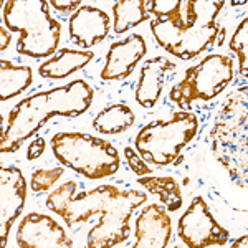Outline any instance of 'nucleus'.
<instances>
[{
  "mask_svg": "<svg viewBox=\"0 0 248 248\" xmlns=\"http://www.w3.org/2000/svg\"><path fill=\"white\" fill-rule=\"evenodd\" d=\"M147 201L144 192L101 186L77 194V182L70 181L53 190L46 207L65 220L68 227L86 222L99 215V223L88 233L86 247L109 248L126 242L129 237V218L141 203Z\"/></svg>",
  "mask_w": 248,
  "mask_h": 248,
  "instance_id": "1",
  "label": "nucleus"
},
{
  "mask_svg": "<svg viewBox=\"0 0 248 248\" xmlns=\"http://www.w3.org/2000/svg\"><path fill=\"white\" fill-rule=\"evenodd\" d=\"M93 96V88L85 79H75L70 85L22 99L9 114L7 127L2 131L0 151L15 153L23 141L37 134L40 127L53 116L75 118L83 114L91 106Z\"/></svg>",
  "mask_w": 248,
  "mask_h": 248,
  "instance_id": "2",
  "label": "nucleus"
},
{
  "mask_svg": "<svg viewBox=\"0 0 248 248\" xmlns=\"http://www.w3.org/2000/svg\"><path fill=\"white\" fill-rule=\"evenodd\" d=\"M45 0H7L2 17L9 31H17V53L46 58L58 48L62 25L50 15Z\"/></svg>",
  "mask_w": 248,
  "mask_h": 248,
  "instance_id": "3",
  "label": "nucleus"
},
{
  "mask_svg": "<svg viewBox=\"0 0 248 248\" xmlns=\"http://www.w3.org/2000/svg\"><path fill=\"white\" fill-rule=\"evenodd\" d=\"M247 119V88H243L232 94V98L220 111L215 127L212 131L215 157L229 170L230 177L243 187H247L248 175Z\"/></svg>",
  "mask_w": 248,
  "mask_h": 248,
  "instance_id": "4",
  "label": "nucleus"
},
{
  "mask_svg": "<svg viewBox=\"0 0 248 248\" xmlns=\"http://www.w3.org/2000/svg\"><path fill=\"white\" fill-rule=\"evenodd\" d=\"M60 164L91 179L111 177L119 169V154L111 142L83 133H60L51 139Z\"/></svg>",
  "mask_w": 248,
  "mask_h": 248,
  "instance_id": "5",
  "label": "nucleus"
},
{
  "mask_svg": "<svg viewBox=\"0 0 248 248\" xmlns=\"http://www.w3.org/2000/svg\"><path fill=\"white\" fill-rule=\"evenodd\" d=\"M197 129V116L187 111H179L167 121L146 124L138 133L136 149L146 162L155 164L159 167L169 166L195 138Z\"/></svg>",
  "mask_w": 248,
  "mask_h": 248,
  "instance_id": "6",
  "label": "nucleus"
},
{
  "mask_svg": "<svg viewBox=\"0 0 248 248\" xmlns=\"http://www.w3.org/2000/svg\"><path fill=\"white\" fill-rule=\"evenodd\" d=\"M233 78V60L225 55H209L189 68L182 81L172 88L170 101L187 109L194 101H210Z\"/></svg>",
  "mask_w": 248,
  "mask_h": 248,
  "instance_id": "7",
  "label": "nucleus"
},
{
  "mask_svg": "<svg viewBox=\"0 0 248 248\" xmlns=\"http://www.w3.org/2000/svg\"><path fill=\"white\" fill-rule=\"evenodd\" d=\"M223 2H207L201 22L189 31H177L172 29L164 20H151V30H153L159 46L167 50L174 57L182 60H190L205 51L212 46L220 33V27L215 22L217 14L222 9Z\"/></svg>",
  "mask_w": 248,
  "mask_h": 248,
  "instance_id": "8",
  "label": "nucleus"
},
{
  "mask_svg": "<svg viewBox=\"0 0 248 248\" xmlns=\"http://www.w3.org/2000/svg\"><path fill=\"white\" fill-rule=\"evenodd\" d=\"M179 237L189 248L222 247L229 242V232L212 217L203 197H195L179 220Z\"/></svg>",
  "mask_w": 248,
  "mask_h": 248,
  "instance_id": "9",
  "label": "nucleus"
},
{
  "mask_svg": "<svg viewBox=\"0 0 248 248\" xmlns=\"http://www.w3.org/2000/svg\"><path fill=\"white\" fill-rule=\"evenodd\" d=\"M27 197V184L18 167L0 169V238L2 247L7 245L9 230L22 214Z\"/></svg>",
  "mask_w": 248,
  "mask_h": 248,
  "instance_id": "10",
  "label": "nucleus"
},
{
  "mask_svg": "<svg viewBox=\"0 0 248 248\" xmlns=\"http://www.w3.org/2000/svg\"><path fill=\"white\" fill-rule=\"evenodd\" d=\"M20 248H71L73 242L65 230L51 217L42 214H29L20 222L17 230Z\"/></svg>",
  "mask_w": 248,
  "mask_h": 248,
  "instance_id": "11",
  "label": "nucleus"
},
{
  "mask_svg": "<svg viewBox=\"0 0 248 248\" xmlns=\"http://www.w3.org/2000/svg\"><path fill=\"white\" fill-rule=\"evenodd\" d=\"M147 51L146 42L141 35L133 33L123 42L111 45L106 57V65L101 71V78L106 81L124 79L133 73L134 66Z\"/></svg>",
  "mask_w": 248,
  "mask_h": 248,
  "instance_id": "12",
  "label": "nucleus"
},
{
  "mask_svg": "<svg viewBox=\"0 0 248 248\" xmlns=\"http://www.w3.org/2000/svg\"><path fill=\"white\" fill-rule=\"evenodd\" d=\"M170 218L164 205L151 203L136 220V248H166L170 240Z\"/></svg>",
  "mask_w": 248,
  "mask_h": 248,
  "instance_id": "13",
  "label": "nucleus"
},
{
  "mask_svg": "<svg viewBox=\"0 0 248 248\" xmlns=\"http://www.w3.org/2000/svg\"><path fill=\"white\" fill-rule=\"evenodd\" d=\"M109 33V17L101 9L81 5L70 18V38L78 46L90 48Z\"/></svg>",
  "mask_w": 248,
  "mask_h": 248,
  "instance_id": "14",
  "label": "nucleus"
},
{
  "mask_svg": "<svg viewBox=\"0 0 248 248\" xmlns=\"http://www.w3.org/2000/svg\"><path fill=\"white\" fill-rule=\"evenodd\" d=\"M175 70V65L162 57H155L144 63L141 78L136 88V101L144 108H153L161 98L166 79Z\"/></svg>",
  "mask_w": 248,
  "mask_h": 248,
  "instance_id": "15",
  "label": "nucleus"
},
{
  "mask_svg": "<svg viewBox=\"0 0 248 248\" xmlns=\"http://www.w3.org/2000/svg\"><path fill=\"white\" fill-rule=\"evenodd\" d=\"M93 58L94 55L91 51H78L70 50V48H62L53 58L46 60L43 65H40L38 73L42 78H66L71 73H75V71L85 68Z\"/></svg>",
  "mask_w": 248,
  "mask_h": 248,
  "instance_id": "16",
  "label": "nucleus"
},
{
  "mask_svg": "<svg viewBox=\"0 0 248 248\" xmlns=\"http://www.w3.org/2000/svg\"><path fill=\"white\" fill-rule=\"evenodd\" d=\"M33 73L30 66L15 65L10 60H0V101L14 98L31 85Z\"/></svg>",
  "mask_w": 248,
  "mask_h": 248,
  "instance_id": "17",
  "label": "nucleus"
},
{
  "mask_svg": "<svg viewBox=\"0 0 248 248\" xmlns=\"http://www.w3.org/2000/svg\"><path fill=\"white\" fill-rule=\"evenodd\" d=\"M134 113L126 105H113L101 111L93 121V127L101 134H119L134 124Z\"/></svg>",
  "mask_w": 248,
  "mask_h": 248,
  "instance_id": "18",
  "label": "nucleus"
},
{
  "mask_svg": "<svg viewBox=\"0 0 248 248\" xmlns=\"http://www.w3.org/2000/svg\"><path fill=\"white\" fill-rule=\"evenodd\" d=\"M113 15L114 33H124L149 18L144 0H119L113 5Z\"/></svg>",
  "mask_w": 248,
  "mask_h": 248,
  "instance_id": "19",
  "label": "nucleus"
},
{
  "mask_svg": "<svg viewBox=\"0 0 248 248\" xmlns=\"http://www.w3.org/2000/svg\"><path fill=\"white\" fill-rule=\"evenodd\" d=\"M139 184L151 194H155L169 212H175L182 205L181 187L174 177H141Z\"/></svg>",
  "mask_w": 248,
  "mask_h": 248,
  "instance_id": "20",
  "label": "nucleus"
},
{
  "mask_svg": "<svg viewBox=\"0 0 248 248\" xmlns=\"http://www.w3.org/2000/svg\"><path fill=\"white\" fill-rule=\"evenodd\" d=\"M230 48L238 55L240 62V73L243 77H247L248 73V18H243L240 22L237 31L233 33V37L230 40Z\"/></svg>",
  "mask_w": 248,
  "mask_h": 248,
  "instance_id": "21",
  "label": "nucleus"
},
{
  "mask_svg": "<svg viewBox=\"0 0 248 248\" xmlns=\"http://www.w3.org/2000/svg\"><path fill=\"white\" fill-rule=\"evenodd\" d=\"M63 175L62 167H53V169H40L33 172L31 175V190L33 192H43L48 190L55 182Z\"/></svg>",
  "mask_w": 248,
  "mask_h": 248,
  "instance_id": "22",
  "label": "nucleus"
},
{
  "mask_svg": "<svg viewBox=\"0 0 248 248\" xmlns=\"http://www.w3.org/2000/svg\"><path fill=\"white\" fill-rule=\"evenodd\" d=\"M124 154H126L127 164H129V167L133 169L134 174H138V175L151 174V167H149V166H146V162H144L142 159L139 157L138 153H136L134 149H131V147H126Z\"/></svg>",
  "mask_w": 248,
  "mask_h": 248,
  "instance_id": "23",
  "label": "nucleus"
},
{
  "mask_svg": "<svg viewBox=\"0 0 248 248\" xmlns=\"http://www.w3.org/2000/svg\"><path fill=\"white\" fill-rule=\"evenodd\" d=\"M43 151H45V139L37 138L35 141H31V144L29 146V155H27V157H29L30 161L31 159H37L43 154Z\"/></svg>",
  "mask_w": 248,
  "mask_h": 248,
  "instance_id": "24",
  "label": "nucleus"
},
{
  "mask_svg": "<svg viewBox=\"0 0 248 248\" xmlns=\"http://www.w3.org/2000/svg\"><path fill=\"white\" fill-rule=\"evenodd\" d=\"M50 5H53L55 9L60 10V12H70V10H75L78 5H81V2L79 0H75V2H70V0H66V2H60V0H51Z\"/></svg>",
  "mask_w": 248,
  "mask_h": 248,
  "instance_id": "25",
  "label": "nucleus"
},
{
  "mask_svg": "<svg viewBox=\"0 0 248 248\" xmlns=\"http://www.w3.org/2000/svg\"><path fill=\"white\" fill-rule=\"evenodd\" d=\"M10 33H12V31H7L5 29H3V25H0V37H2V42H0V50H2V51H5L7 46H9Z\"/></svg>",
  "mask_w": 248,
  "mask_h": 248,
  "instance_id": "26",
  "label": "nucleus"
},
{
  "mask_svg": "<svg viewBox=\"0 0 248 248\" xmlns=\"http://www.w3.org/2000/svg\"><path fill=\"white\" fill-rule=\"evenodd\" d=\"M247 240H248V238H247V235H243V237H242V238H238L235 243H232V247H233V248H235V247H247Z\"/></svg>",
  "mask_w": 248,
  "mask_h": 248,
  "instance_id": "27",
  "label": "nucleus"
}]
</instances>
